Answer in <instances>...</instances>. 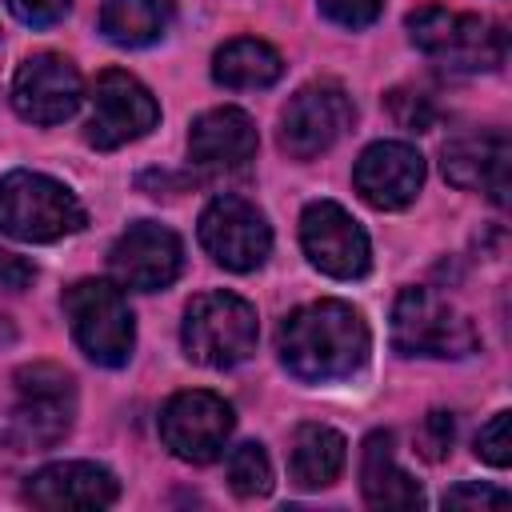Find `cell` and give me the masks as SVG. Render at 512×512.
<instances>
[{"label":"cell","instance_id":"28","mask_svg":"<svg viewBox=\"0 0 512 512\" xmlns=\"http://www.w3.org/2000/svg\"><path fill=\"white\" fill-rule=\"evenodd\" d=\"M444 504L448 508H500V504H508V492L488 488V484H460L444 496Z\"/></svg>","mask_w":512,"mask_h":512},{"label":"cell","instance_id":"27","mask_svg":"<svg viewBox=\"0 0 512 512\" xmlns=\"http://www.w3.org/2000/svg\"><path fill=\"white\" fill-rule=\"evenodd\" d=\"M452 436H456L452 416H448V412H428V416H424V424H420L416 444H420V452H424L428 460H440V456L452 448Z\"/></svg>","mask_w":512,"mask_h":512},{"label":"cell","instance_id":"19","mask_svg":"<svg viewBox=\"0 0 512 512\" xmlns=\"http://www.w3.org/2000/svg\"><path fill=\"white\" fill-rule=\"evenodd\" d=\"M360 492L372 508H416L424 504L420 484L396 464L392 432H372L360 452Z\"/></svg>","mask_w":512,"mask_h":512},{"label":"cell","instance_id":"16","mask_svg":"<svg viewBox=\"0 0 512 512\" xmlns=\"http://www.w3.org/2000/svg\"><path fill=\"white\" fill-rule=\"evenodd\" d=\"M116 496H120L116 476L92 460L48 464V468L32 472L24 484V500L44 512H72V508L92 512V508H108Z\"/></svg>","mask_w":512,"mask_h":512},{"label":"cell","instance_id":"5","mask_svg":"<svg viewBox=\"0 0 512 512\" xmlns=\"http://www.w3.org/2000/svg\"><path fill=\"white\" fill-rule=\"evenodd\" d=\"M16 396L8 412V440L16 452H40L64 440L76 416V388L72 376L56 364H28L16 372Z\"/></svg>","mask_w":512,"mask_h":512},{"label":"cell","instance_id":"26","mask_svg":"<svg viewBox=\"0 0 512 512\" xmlns=\"http://www.w3.org/2000/svg\"><path fill=\"white\" fill-rule=\"evenodd\" d=\"M4 4H8V12L20 24H28V28H52V24H60L68 16V4L72 0H4Z\"/></svg>","mask_w":512,"mask_h":512},{"label":"cell","instance_id":"21","mask_svg":"<svg viewBox=\"0 0 512 512\" xmlns=\"http://www.w3.org/2000/svg\"><path fill=\"white\" fill-rule=\"evenodd\" d=\"M284 72V60L272 44L256 40V36H240L228 40L216 56H212V80L232 88V92H248V88H268L276 84Z\"/></svg>","mask_w":512,"mask_h":512},{"label":"cell","instance_id":"3","mask_svg":"<svg viewBox=\"0 0 512 512\" xmlns=\"http://www.w3.org/2000/svg\"><path fill=\"white\" fill-rule=\"evenodd\" d=\"M412 44L448 72H492L504 64V32L492 20L424 4L408 12Z\"/></svg>","mask_w":512,"mask_h":512},{"label":"cell","instance_id":"14","mask_svg":"<svg viewBox=\"0 0 512 512\" xmlns=\"http://www.w3.org/2000/svg\"><path fill=\"white\" fill-rule=\"evenodd\" d=\"M84 84L68 56L36 52L12 76V108L28 124H60L80 108Z\"/></svg>","mask_w":512,"mask_h":512},{"label":"cell","instance_id":"17","mask_svg":"<svg viewBox=\"0 0 512 512\" xmlns=\"http://www.w3.org/2000/svg\"><path fill=\"white\" fill-rule=\"evenodd\" d=\"M444 176L456 188L484 192L492 204H508V136L504 132H480L460 136L444 144Z\"/></svg>","mask_w":512,"mask_h":512},{"label":"cell","instance_id":"13","mask_svg":"<svg viewBox=\"0 0 512 512\" xmlns=\"http://www.w3.org/2000/svg\"><path fill=\"white\" fill-rule=\"evenodd\" d=\"M300 244L304 256L332 280H356L368 272V236L364 228L332 200H316L300 216Z\"/></svg>","mask_w":512,"mask_h":512},{"label":"cell","instance_id":"10","mask_svg":"<svg viewBox=\"0 0 512 512\" xmlns=\"http://www.w3.org/2000/svg\"><path fill=\"white\" fill-rule=\"evenodd\" d=\"M200 244L228 272H252L272 252V228L256 204L224 192L200 212Z\"/></svg>","mask_w":512,"mask_h":512},{"label":"cell","instance_id":"11","mask_svg":"<svg viewBox=\"0 0 512 512\" xmlns=\"http://www.w3.org/2000/svg\"><path fill=\"white\" fill-rule=\"evenodd\" d=\"M232 436V408L224 396L188 388L160 408V440L188 464H212Z\"/></svg>","mask_w":512,"mask_h":512},{"label":"cell","instance_id":"24","mask_svg":"<svg viewBox=\"0 0 512 512\" xmlns=\"http://www.w3.org/2000/svg\"><path fill=\"white\" fill-rule=\"evenodd\" d=\"M476 456H480L484 464H492V468H508V460H512V416H508V412H496V416L480 428V436H476Z\"/></svg>","mask_w":512,"mask_h":512},{"label":"cell","instance_id":"4","mask_svg":"<svg viewBox=\"0 0 512 512\" xmlns=\"http://www.w3.org/2000/svg\"><path fill=\"white\" fill-rule=\"evenodd\" d=\"M256 308L236 292H204L184 308L180 340L204 368H236L256 352Z\"/></svg>","mask_w":512,"mask_h":512},{"label":"cell","instance_id":"20","mask_svg":"<svg viewBox=\"0 0 512 512\" xmlns=\"http://www.w3.org/2000/svg\"><path fill=\"white\" fill-rule=\"evenodd\" d=\"M344 436L328 424H300L296 436H292V456H288V472H292V484L312 492V488H328L340 468H344Z\"/></svg>","mask_w":512,"mask_h":512},{"label":"cell","instance_id":"25","mask_svg":"<svg viewBox=\"0 0 512 512\" xmlns=\"http://www.w3.org/2000/svg\"><path fill=\"white\" fill-rule=\"evenodd\" d=\"M320 4V12L332 20V24H340V28H368V24H376V16H380V0H316Z\"/></svg>","mask_w":512,"mask_h":512},{"label":"cell","instance_id":"9","mask_svg":"<svg viewBox=\"0 0 512 512\" xmlns=\"http://www.w3.org/2000/svg\"><path fill=\"white\" fill-rule=\"evenodd\" d=\"M352 116L356 108L340 84H304L280 112V148L296 160H312L352 128Z\"/></svg>","mask_w":512,"mask_h":512},{"label":"cell","instance_id":"12","mask_svg":"<svg viewBox=\"0 0 512 512\" xmlns=\"http://www.w3.org/2000/svg\"><path fill=\"white\" fill-rule=\"evenodd\" d=\"M108 268L120 288L136 292H160L168 288L184 268V244L172 228L156 220H136L120 232V240L108 252Z\"/></svg>","mask_w":512,"mask_h":512},{"label":"cell","instance_id":"18","mask_svg":"<svg viewBox=\"0 0 512 512\" xmlns=\"http://www.w3.org/2000/svg\"><path fill=\"white\" fill-rule=\"evenodd\" d=\"M188 152L192 164L200 168H216V172L244 168L256 156V124L240 108H212L192 120Z\"/></svg>","mask_w":512,"mask_h":512},{"label":"cell","instance_id":"29","mask_svg":"<svg viewBox=\"0 0 512 512\" xmlns=\"http://www.w3.org/2000/svg\"><path fill=\"white\" fill-rule=\"evenodd\" d=\"M32 280H36V268L24 256L0 248V292H24Z\"/></svg>","mask_w":512,"mask_h":512},{"label":"cell","instance_id":"15","mask_svg":"<svg viewBox=\"0 0 512 512\" xmlns=\"http://www.w3.org/2000/svg\"><path fill=\"white\" fill-rule=\"evenodd\" d=\"M352 184L364 204H372L380 212H396L416 200V192L424 184V160L404 140H376L360 152V160L352 168Z\"/></svg>","mask_w":512,"mask_h":512},{"label":"cell","instance_id":"23","mask_svg":"<svg viewBox=\"0 0 512 512\" xmlns=\"http://www.w3.org/2000/svg\"><path fill=\"white\" fill-rule=\"evenodd\" d=\"M228 484L236 496L244 500H256L272 488V464H268V452L260 444H240L228 452Z\"/></svg>","mask_w":512,"mask_h":512},{"label":"cell","instance_id":"8","mask_svg":"<svg viewBox=\"0 0 512 512\" xmlns=\"http://www.w3.org/2000/svg\"><path fill=\"white\" fill-rule=\"evenodd\" d=\"M160 120V104L156 96L124 68H108L96 76L92 88V112L84 124V140L100 152L124 148L128 140H140L156 128Z\"/></svg>","mask_w":512,"mask_h":512},{"label":"cell","instance_id":"2","mask_svg":"<svg viewBox=\"0 0 512 512\" xmlns=\"http://www.w3.org/2000/svg\"><path fill=\"white\" fill-rule=\"evenodd\" d=\"M84 204L52 176L16 168L0 180V232L24 244H52L84 228Z\"/></svg>","mask_w":512,"mask_h":512},{"label":"cell","instance_id":"22","mask_svg":"<svg viewBox=\"0 0 512 512\" xmlns=\"http://www.w3.org/2000/svg\"><path fill=\"white\" fill-rule=\"evenodd\" d=\"M172 24V0H104L100 32L120 48H144Z\"/></svg>","mask_w":512,"mask_h":512},{"label":"cell","instance_id":"7","mask_svg":"<svg viewBox=\"0 0 512 512\" xmlns=\"http://www.w3.org/2000/svg\"><path fill=\"white\" fill-rule=\"evenodd\" d=\"M392 348L400 356L460 360L476 352V328L432 288H404L392 304Z\"/></svg>","mask_w":512,"mask_h":512},{"label":"cell","instance_id":"1","mask_svg":"<svg viewBox=\"0 0 512 512\" xmlns=\"http://www.w3.org/2000/svg\"><path fill=\"white\" fill-rule=\"evenodd\" d=\"M280 360L296 380L332 384L364 368L372 336L364 316L344 300H316L296 308L276 336Z\"/></svg>","mask_w":512,"mask_h":512},{"label":"cell","instance_id":"6","mask_svg":"<svg viewBox=\"0 0 512 512\" xmlns=\"http://www.w3.org/2000/svg\"><path fill=\"white\" fill-rule=\"evenodd\" d=\"M64 316L80 352L104 368H120L132 356L136 324L124 292L108 280H76L64 292Z\"/></svg>","mask_w":512,"mask_h":512}]
</instances>
